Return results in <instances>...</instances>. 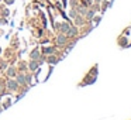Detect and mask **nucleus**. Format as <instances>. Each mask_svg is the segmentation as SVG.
<instances>
[{
  "instance_id": "obj_1",
  "label": "nucleus",
  "mask_w": 131,
  "mask_h": 120,
  "mask_svg": "<svg viewBox=\"0 0 131 120\" xmlns=\"http://www.w3.org/2000/svg\"><path fill=\"white\" fill-rule=\"evenodd\" d=\"M65 43V37H63V35H59V37H58V44H63Z\"/></svg>"
},
{
  "instance_id": "obj_2",
  "label": "nucleus",
  "mask_w": 131,
  "mask_h": 120,
  "mask_svg": "<svg viewBox=\"0 0 131 120\" xmlns=\"http://www.w3.org/2000/svg\"><path fill=\"white\" fill-rule=\"evenodd\" d=\"M9 86H10V88H12V89H16V88H17L14 82H10V83H9Z\"/></svg>"
},
{
  "instance_id": "obj_3",
  "label": "nucleus",
  "mask_w": 131,
  "mask_h": 120,
  "mask_svg": "<svg viewBox=\"0 0 131 120\" xmlns=\"http://www.w3.org/2000/svg\"><path fill=\"white\" fill-rule=\"evenodd\" d=\"M75 34H76V30H75V28H72L71 31H69V35H75Z\"/></svg>"
},
{
  "instance_id": "obj_4",
  "label": "nucleus",
  "mask_w": 131,
  "mask_h": 120,
  "mask_svg": "<svg viewBox=\"0 0 131 120\" xmlns=\"http://www.w3.org/2000/svg\"><path fill=\"white\" fill-rule=\"evenodd\" d=\"M35 68H37V62H32L31 64V69H35Z\"/></svg>"
}]
</instances>
